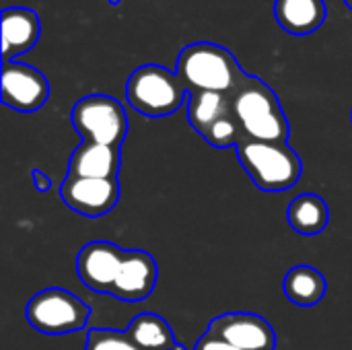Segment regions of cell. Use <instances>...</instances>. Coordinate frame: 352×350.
I'll list each match as a JSON object with an SVG mask.
<instances>
[{"label":"cell","instance_id":"cell-1","mask_svg":"<svg viewBox=\"0 0 352 350\" xmlns=\"http://www.w3.org/2000/svg\"><path fill=\"white\" fill-rule=\"evenodd\" d=\"M175 74L192 91H212L233 95L248 72L239 66L233 52L212 41L186 45L175 62Z\"/></svg>","mask_w":352,"mask_h":350},{"label":"cell","instance_id":"cell-2","mask_svg":"<svg viewBox=\"0 0 352 350\" xmlns=\"http://www.w3.org/2000/svg\"><path fill=\"white\" fill-rule=\"evenodd\" d=\"M231 109L248 140L287 142L291 134L283 105L268 83L248 74L231 95Z\"/></svg>","mask_w":352,"mask_h":350},{"label":"cell","instance_id":"cell-3","mask_svg":"<svg viewBox=\"0 0 352 350\" xmlns=\"http://www.w3.org/2000/svg\"><path fill=\"white\" fill-rule=\"evenodd\" d=\"M237 159L252 182L264 192H287L303 173L299 155L287 142H260L243 138Z\"/></svg>","mask_w":352,"mask_h":350},{"label":"cell","instance_id":"cell-4","mask_svg":"<svg viewBox=\"0 0 352 350\" xmlns=\"http://www.w3.org/2000/svg\"><path fill=\"white\" fill-rule=\"evenodd\" d=\"M190 91L175 70L159 64L138 66L126 80L128 105L146 118H165L188 103Z\"/></svg>","mask_w":352,"mask_h":350},{"label":"cell","instance_id":"cell-5","mask_svg":"<svg viewBox=\"0 0 352 350\" xmlns=\"http://www.w3.org/2000/svg\"><path fill=\"white\" fill-rule=\"evenodd\" d=\"M25 318L37 332L47 336H62L82 330L89 324L91 309L74 293L52 287L29 299Z\"/></svg>","mask_w":352,"mask_h":350},{"label":"cell","instance_id":"cell-6","mask_svg":"<svg viewBox=\"0 0 352 350\" xmlns=\"http://www.w3.org/2000/svg\"><path fill=\"white\" fill-rule=\"evenodd\" d=\"M72 126L82 140L107 146H122L128 134L124 105L109 95H87L72 107Z\"/></svg>","mask_w":352,"mask_h":350},{"label":"cell","instance_id":"cell-7","mask_svg":"<svg viewBox=\"0 0 352 350\" xmlns=\"http://www.w3.org/2000/svg\"><path fill=\"white\" fill-rule=\"evenodd\" d=\"M50 83L41 70L23 62H2V103L14 111L31 113L45 105Z\"/></svg>","mask_w":352,"mask_h":350},{"label":"cell","instance_id":"cell-8","mask_svg":"<svg viewBox=\"0 0 352 350\" xmlns=\"http://www.w3.org/2000/svg\"><path fill=\"white\" fill-rule=\"evenodd\" d=\"M206 334L221 338L241 350H274L276 349V334L272 326L248 311H233L214 318L208 324Z\"/></svg>","mask_w":352,"mask_h":350},{"label":"cell","instance_id":"cell-9","mask_svg":"<svg viewBox=\"0 0 352 350\" xmlns=\"http://www.w3.org/2000/svg\"><path fill=\"white\" fill-rule=\"evenodd\" d=\"M60 198L70 210L89 219H99L116 208L120 200V184L118 179L66 175L60 186Z\"/></svg>","mask_w":352,"mask_h":350},{"label":"cell","instance_id":"cell-10","mask_svg":"<svg viewBox=\"0 0 352 350\" xmlns=\"http://www.w3.org/2000/svg\"><path fill=\"white\" fill-rule=\"evenodd\" d=\"M124 254L126 252L111 241H91L82 245L76 256V274L87 289L111 295Z\"/></svg>","mask_w":352,"mask_h":350},{"label":"cell","instance_id":"cell-11","mask_svg":"<svg viewBox=\"0 0 352 350\" xmlns=\"http://www.w3.org/2000/svg\"><path fill=\"white\" fill-rule=\"evenodd\" d=\"M157 262L142 250H130L124 254V262L113 287V297L126 303H140L151 297L157 287Z\"/></svg>","mask_w":352,"mask_h":350},{"label":"cell","instance_id":"cell-12","mask_svg":"<svg viewBox=\"0 0 352 350\" xmlns=\"http://www.w3.org/2000/svg\"><path fill=\"white\" fill-rule=\"evenodd\" d=\"M41 35V23L35 10L27 6H8L2 10V62L35 47Z\"/></svg>","mask_w":352,"mask_h":350},{"label":"cell","instance_id":"cell-13","mask_svg":"<svg viewBox=\"0 0 352 350\" xmlns=\"http://www.w3.org/2000/svg\"><path fill=\"white\" fill-rule=\"evenodd\" d=\"M120 163L122 157L118 146L82 140L70 155L68 175L93 177V179H118Z\"/></svg>","mask_w":352,"mask_h":350},{"label":"cell","instance_id":"cell-14","mask_svg":"<svg viewBox=\"0 0 352 350\" xmlns=\"http://www.w3.org/2000/svg\"><path fill=\"white\" fill-rule=\"evenodd\" d=\"M272 10L280 29L291 35H311L328 17L324 0H274Z\"/></svg>","mask_w":352,"mask_h":350},{"label":"cell","instance_id":"cell-15","mask_svg":"<svg viewBox=\"0 0 352 350\" xmlns=\"http://www.w3.org/2000/svg\"><path fill=\"white\" fill-rule=\"evenodd\" d=\"M326 289H328L326 276L318 268L307 266V264H299V266L291 268L283 283V291H285L287 299L299 307L318 305L324 299Z\"/></svg>","mask_w":352,"mask_h":350},{"label":"cell","instance_id":"cell-16","mask_svg":"<svg viewBox=\"0 0 352 350\" xmlns=\"http://www.w3.org/2000/svg\"><path fill=\"white\" fill-rule=\"evenodd\" d=\"M287 221L293 231L305 237H316L324 233L330 221V208L326 200L318 194H301L297 196L287 210Z\"/></svg>","mask_w":352,"mask_h":350},{"label":"cell","instance_id":"cell-17","mask_svg":"<svg viewBox=\"0 0 352 350\" xmlns=\"http://www.w3.org/2000/svg\"><path fill=\"white\" fill-rule=\"evenodd\" d=\"M126 334L140 350H184L175 342L171 326L157 314H140L136 316Z\"/></svg>","mask_w":352,"mask_h":350},{"label":"cell","instance_id":"cell-18","mask_svg":"<svg viewBox=\"0 0 352 350\" xmlns=\"http://www.w3.org/2000/svg\"><path fill=\"white\" fill-rule=\"evenodd\" d=\"M231 111V95L212 91H192L188 95V122L200 136Z\"/></svg>","mask_w":352,"mask_h":350},{"label":"cell","instance_id":"cell-19","mask_svg":"<svg viewBox=\"0 0 352 350\" xmlns=\"http://www.w3.org/2000/svg\"><path fill=\"white\" fill-rule=\"evenodd\" d=\"M202 138L210 144V146H217V149H229V146H239V142L245 138L243 136V130L235 118V113H227L225 118H221L219 122H214L204 134Z\"/></svg>","mask_w":352,"mask_h":350},{"label":"cell","instance_id":"cell-20","mask_svg":"<svg viewBox=\"0 0 352 350\" xmlns=\"http://www.w3.org/2000/svg\"><path fill=\"white\" fill-rule=\"evenodd\" d=\"M85 350H140L126 332H116L111 328H93L87 336Z\"/></svg>","mask_w":352,"mask_h":350},{"label":"cell","instance_id":"cell-21","mask_svg":"<svg viewBox=\"0 0 352 350\" xmlns=\"http://www.w3.org/2000/svg\"><path fill=\"white\" fill-rule=\"evenodd\" d=\"M194 350H241V349H237V347H233V344H229V342H225V340H221V338H214V336H210V334H204V336L194 344Z\"/></svg>","mask_w":352,"mask_h":350},{"label":"cell","instance_id":"cell-22","mask_svg":"<svg viewBox=\"0 0 352 350\" xmlns=\"http://www.w3.org/2000/svg\"><path fill=\"white\" fill-rule=\"evenodd\" d=\"M31 177H33V184H35V188H37L39 192H47V190L52 188V177L45 175L41 169H33V171H31Z\"/></svg>","mask_w":352,"mask_h":350},{"label":"cell","instance_id":"cell-23","mask_svg":"<svg viewBox=\"0 0 352 350\" xmlns=\"http://www.w3.org/2000/svg\"><path fill=\"white\" fill-rule=\"evenodd\" d=\"M344 4H346V6L352 10V0H344Z\"/></svg>","mask_w":352,"mask_h":350},{"label":"cell","instance_id":"cell-24","mask_svg":"<svg viewBox=\"0 0 352 350\" xmlns=\"http://www.w3.org/2000/svg\"><path fill=\"white\" fill-rule=\"evenodd\" d=\"M109 2H111V4H118V2H120V0H109Z\"/></svg>","mask_w":352,"mask_h":350}]
</instances>
